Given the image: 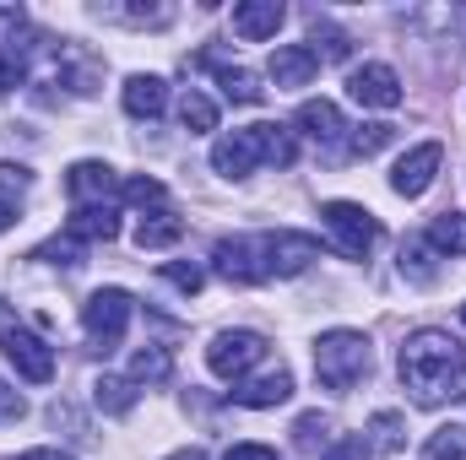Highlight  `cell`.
<instances>
[{
	"mask_svg": "<svg viewBox=\"0 0 466 460\" xmlns=\"http://www.w3.org/2000/svg\"><path fill=\"white\" fill-rule=\"evenodd\" d=\"M401 385L418 406H445L466 395V346L451 331H412L401 342Z\"/></svg>",
	"mask_w": 466,
	"mask_h": 460,
	"instance_id": "1",
	"label": "cell"
},
{
	"mask_svg": "<svg viewBox=\"0 0 466 460\" xmlns=\"http://www.w3.org/2000/svg\"><path fill=\"white\" fill-rule=\"evenodd\" d=\"M369 368H374V352L363 331H326L315 342V374L326 390H352Z\"/></svg>",
	"mask_w": 466,
	"mask_h": 460,
	"instance_id": "2",
	"label": "cell"
},
{
	"mask_svg": "<svg viewBox=\"0 0 466 460\" xmlns=\"http://www.w3.org/2000/svg\"><path fill=\"white\" fill-rule=\"evenodd\" d=\"M130 293L125 287H98L87 304H82V331H87V342L98 346V352H115L125 342V325H130Z\"/></svg>",
	"mask_w": 466,
	"mask_h": 460,
	"instance_id": "3",
	"label": "cell"
},
{
	"mask_svg": "<svg viewBox=\"0 0 466 460\" xmlns=\"http://www.w3.org/2000/svg\"><path fill=\"white\" fill-rule=\"evenodd\" d=\"M320 217H326V228H331L337 249H342L348 260H363V255L374 249V238H380L374 212H369V206H358V201H331Z\"/></svg>",
	"mask_w": 466,
	"mask_h": 460,
	"instance_id": "4",
	"label": "cell"
},
{
	"mask_svg": "<svg viewBox=\"0 0 466 460\" xmlns=\"http://www.w3.org/2000/svg\"><path fill=\"white\" fill-rule=\"evenodd\" d=\"M260 357H266V336L260 331H218L212 346H207V368L218 379H244Z\"/></svg>",
	"mask_w": 466,
	"mask_h": 460,
	"instance_id": "5",
	"label": "cell"
},
{
	"mask_svg": "<svg viewBox=\"0 0 466 460\" xmlns=\"http://www.w3.org/2000/svg\"><path fill=\"white\" fill-rule=\"evenodd\" d=\"M260 260H266V276H299V271H309V260H320V244L309 233L277 228L260 238Z\"/></svg>",
	"mask_w": 466,
	"mask_h": 460,
	"instance_id": "6",
	"label": "cell"
},
{
	"mask_svg": "<svg viewBox=\"0 0 466 460\" xmlns=\"http://www.w3.org/2000/svg\"><path fill=\"white\" fill-rule=\"evenodd\" d=\"M0 346H5L11 368H16L27 385H49V379H55V352H49L44 336H33V331H22V325H5V331H0Z\"/></svg>",
	"mask_w": 466,
	"mask_h": 460,
	"instance_id": "7",
	"label": "cell"
},
{
	"mask_svg": "<svg viewBox=\"0 0 466 460\" xmlns=\"http://www.w3.org/2000/svg\"><path fill=\"white\" fill-rule=\"evenodd\" d=\"M348 98L363 104V109H401V76L390 65L369 60V65H358L348 76Z\"/></svg>",
	"mask_w": 466,
	"mask_h": 460,
	"instance_id": "8",
	"label": "cell"
},
{
	"mask_svg": "<svg viewBox=\"0 0 466 460\" xmlns=\"http://www.w3.org/2000/svg\"><path fill=\"white\" fill-rule=\"evenodd\" d=\"M440 163H445V146H440V141H423V146H412V152H407V157L390 168V190H396V195H407V201H418V195L434 185Z\"/></svg>",
	"mask_w": 466,
	"mask_h": 460,
	"instance_id": "9",
	"label": "cell"
},
{
	"mask_svg": "<svg viewBox=\"0 0 466 460\" xmlns=\"http://www.w3.org/2000/svg\"><path fill=\"white\" fill-rule=\"evenodd\" d=\"M255 163H266V152H260V130H255V125L218 135V146H212V168H218L223 179H244V174H255Z\"/></svg>",
	"mask_w": 466,
	"mask_h": 460,
	"instance_id": "10",
	"label": "cell"
},
{
	"mask_svg": "<svg viewBox=\"0 0 466 460\" xmlns=\"http://www.w3.org/2000/svg\"><path fill=\"white\" fill-rule=\"evenodd\" d=\"M212 265L238 282V287H255V282H266V260H260V244H249V238H218V249H212Z\"/></svg>",
	"mask_w": 466,
	"mask_h": 460,
	"instance_id": "11",
	"label": "cell"
},
{
	"mask_svg": "<svg viewBox=\"0 0 466 460\" xmlns=\"http://www.w3.org/2000/svg\"><path fill=\"white\" fill-rule=\"evenodd\" d=\"M119 190L115 168L109 163H71V174H66V195L76 201V206H109V195Z\"/></svg>",
	"mask_w": 466,
	"mask_h": 460,
	"instance_id": "12",
	"label": "cell"
},
{
	"mask_svg": "<svg viewBox=\"0 0 466 460\" xmlns=\"http://www.w3.org/2000/svg\"><path fill=\"white\" fill-rule=\"evenodd\" d=\"M282 0H238L233 5V33L244 38V44H260V38H277V27H282Z\"/></svg>",
	"mask_w": 466,
	"mask_h": 460,
	"instance_id": "13",
	"label": "cell"
},
{
	"mask_svg": "<svg viewBox=\"0 0 466 460\" xmlns=\"http://www.w3.org/2000/svg\"><path fill=\"white\" fill-rule=\"evenodd\" d=\"M320 76V49H309V44H282L277 55H271V82L277 87H309Z\"/></svg>",
	"mask_w": 466,
	"mask_h": 460,
	"instance_id": "14",
	"label": "cell"
},
{
	"mask_svg": "<svg viewBox=\"0 0 466 460\" xmlns=\"http://www.w3.org/2000/svg\"><path fill=\"white\" fill-rule=\"evenodd\" d=\"M288 395H293V374H288V368H266V374H255V379H238V390H233V401L249 406V412L282 406Z\"/></svg>",
	"mask_w": 466,
	"mask_h": 460,
	"instance_id": "15",
	"label": "cell"
},
{
	"mask_svg": "<svg viewBox=\"0 0 466 460\" xmlns=\"http://www.w3.org/2000/svg\"><path fill=\"white\" fill-rule=\"evenodd\" d=\"M66 238H76V244H109V238H119L115 201L109 206H76L71 223H66Z\"/></svg>",
	"mask_w": 466,
	"mask_h": 460,
	"instance_id": "16",
	"label": "cell"
},
{
	"mask_svg": "<svg viewBox=\"0 0 466 460\" xmlns=\"http://www.w3.org/2000/svg\"><path fill=\"white\" fill-rule=\"evenodd\" d=\"M163 109H168L163 76H130V82H125V115L130 119H157Z\"/></svg>",
	"mask_w": 466,
	"mask_h": 460,
	"instance_id": "17",
	"label": "cell"
},
{
	"mask_svg": "<svg viewBox=\"0 0 466 460\" xmlns=\"http://www.w3.org/2000/svg\"><path fill=\"white\" fill-rule=\"evenodd\" d=\"M299 130L309 141H337L342 135V109L326 104V98H309V104H299Z\"/></svg>",
	"mask_w": 466,
	"mask_h": 460,
	"instance_id": "18",
	"label": "cell"
},
{
	"mask_svg": "<svg viewBox=\"0 0 466 460\" xmlns=\"http://www.w3.org/2000/svg\"><path fill=\"white\" fill-rule=\"evenodd\" d=\"M185 238V223L174 217V212H147L141 217V228H136V249H168V244H179Z\"/></svg>",
	"mask_w": 466,
	"mask_h": 460,
	"instance_id": "19",
	"label": "cell"
},
{
	"mask_svg": "<svg viewBox=\"0 0 466 460\" xmlns=\"http://www.w3.org/2000/svg\"><path fill=\"white\" fill-rule=\"evenodd\" d=\"M423 244H429L434 255H451V260H456L466 249V217L461 212H440V217L429 223V233H423Z\"/></svg>",
	"mask_w": 466,
	"mask_h": 460,
	"instance_id": "20",
	"label": "cell"
},
{
	"mask_svg": "<svg viewBox=\"0 0 466 460\" xmlns=\"http://www.w3.org/2000/svg\"><path fill=\"white\" fill-rule=\"evenodd\" d=\"M93 401H98V412H109V417H125V412L136 406V379L98 374V379H93Z\"/></svg>",
	"mask_w": 466,
	"mask_h": 460,
	"instance_id": "21",
	"label": "cell"
},
{
	"mask_svg": "<svg viewBox=\"0 0 466 460\" xmlns=\"http://www.w3.org/2000/svg\"><path fill=\"white\" fill-rule=\"evenodd\" d=\"M218 71V87H223V98L228 104H260V76L255 71H244V65H212Z\"/></svg>",
	"mask_w": 466,
	"mask_h": 460,
	"instance_id": "22",
	"label": "cell"
},
{
	"mask_svg": "<svg viewBox=\"0 0 466 460\" xmlns=\"http://www.w3.org/2000/svg\"><path fill=\"white\" fill-rule=\"evenodd\" d=\"M179 125H185L190 135H207V130H218V104H212L207 93H196V87H190V93L179 98Z\"/></svg>",
	"mask_w": 466,
	"mask_h": 460,
	"instance_id": "23",
	"label": "cell"
},
{
	"mask_svg": "<svg viewBox=\"0 0 466 460\" xmlns=\"http://www.w3.org/2000/svg\"><path fill=\"white\" fill-rule=\"evenodd\" d=\"M168 368H174V363H168L163 346H141V352L130 357V379H136V385H163Z\"/></svg>",
	"mask_w": 466,
	"mask_h": 460,
	"instance_id": "24",
	"label": "cell"
},
{
	"mask_svg": "<svg viewBox=\"0 0 466 460\" xmlns=\"http://www.w3.org/2000/svg\"><path fill=\"white\" fill-rule=\"evenodd\" d=\"M390 141H396V125H385V119H374V125H358V130H352L348 152H352V157H374V152H385Z\"/></svg>",
	"mask_w": 466,
	"mask_h": 460,
	"instance_id": "25",
	"label": "cell"
},
{
	"mask_svg": "<svg viewBox=\"0 0 466 460\" xmlns=\"http://www.w3.org/2000/svg\"><path fill=\"white\" fill-rule=\"evenodd\" d=\"M423 460H466V428H434L429 445H423Z\"/></svg>",
	"mask_w": 466,
	"mask_h": 460,
	"instance_id": "26",
	"label": "cell"
},
{
	"mask_svg": "<svg viewBox=\"0 0 466 460\" xmlns=\"http://www.w3.org/2000/svg\"><path fill=\"white\" fill-rule=\"evenodd\" d=\"M255 130H260V152H266V163L288 168V163H293V152H299V146H293V135H288L282 125H255Z\"/></svg>",
	"mask_w": 466,
	"mask_h": 460,
	"instance_id": "27",
	"label": "cell"
},
{
	"mask_svg": "<svg viewBox=\"0 0 466 460\" xmlns=\"http://www.w3.org/2000/svg\"><path fill=\"white\" fill-rule=\"evenodd\" d=\"M429 255H434V249H429L423 238H418V244H407V249H401V276H412L418 287H429V282H434V265H429Z\"/></svg>",
	"mask_w": 466,
	"mask_h": 460,
	"instance_id": "28",
	"label": "cell"
},
{
	"mask_svg": "<svg viewBox=\"0 0 466 460\" xmlns=\"http://www.w3.org/2000/svg\"><path fill=\"white\" fill-rule=\"evenodd\" d=\"M369 450H401V417L396 412H374V423H369Z\"/></svg>",
	"mask_w": 466,
	"mask_h": 460,
	"instance_id": "29",
	"label": "cell"
},
{
	"mask_svg": "<svg viewBox=\"0 0 466 460\" xmlns=\"http://www.w3.org/2000/svg\"><path fill=\"white\" fill-rule=\"evenodd\" d=\"M163 282H174L179 293H201L207 271H201V265H185V260H168V265H163Z\"/></svg>",
	"mask_w": 466,
	"mask_h": 460,
	"instance_id": "30",
	"label": "cell"
},
{
	"mask_svg": "<svg viewBox=\"0 0 466 460\" xmlns=\"http://www.w3.org/2000/svg\"><path fill=\"white\" fill-rule=\"evenodd\" d=\"M22 76H27L22 55H16V49H0V98H5L11 87H22Z\"/></svg>",
	"mask_w": 466,
	"mask_h": 460,
	"instance_id": "31",
	"label": "cell"
},
{
	"mask_svg": "<svg viewBox=\"0 0 466 460\" xmlns=\"http://www.w3.org/2000/svg\"><path fill=\"white\" fill-rule=\"evenodd\" d=\"M125 195L136 206H157L163 201V179H125Z\"/></svg>",
	"mask_w": 466,
	"mask_h": 460,
	"instance_id": "32",
	"label": "cell"
},
{
	"mask_svg": "<svg viewBox=\"0 0 466 460\" xmlns=\"http://www.w3.org/2000/svg\"><path fill=\"white\" fill-rule=\"evenodd\" d=\"M374 450H369V439L363 434H348V439H337L331 450H326V460H369Z\"/></svg>",
	"mask_w": 466,
	"mask_h": 460,
	"instance_id": "33",
	"label": "cell"
},
{
	"mask_svg": "<svg viewBox=\"0 0 466 460\" xmlns=\"http://www.w3.org/2000/svg\"><path fill=\"white\" fill-rule=\"evenodd\" d=\"M326 428H331V423H326L320 412H304V417L293 423V439H299V445H320V434H326Z\"/></svg>",
	"mask_w": 466,
	"mask_h": 460,
	"instance_id": "34",
	"label": "cell"
},
{
	"mask_svg": "<svg viewBox=\"0 0 466 460\" xmlns=\"http://www.w3.org/2000/svg\"><path fill=\"white\" fill-rule=\"evenodd\" d=\"M38 260H55V265H76V238H66V244H60V238H49V244L38 249Z\"/></svg>",
	"mask_w": 466,
	"mask_h": 460,
	"instance_id": "35",
	"label": "cell"
},
{
	"mask_svg": "<svg viewBox=\"0 0 466 460\" xmlns=\"http://www.w3.org/2000/svg\"><path fill=\"white\" fill-rule=\"evenodd\" d=\"M315 38H326V55L331 60H342L352 44H348V33H337V27H326V22H315Z\"/></svg>",
	"mask_w": 466,
	"mask_h": 460,
	"instance_id": "36",
	"label": "cell"
},
{
	"mask_svg": "<svg viewBox=\"0 0 466 460\" xmlns=\"http://www.w3.org/2000/svg\"><path fill=\"white\" fill-rule=\"evenodd\" d=\"M22 412H27V401H22L16 390H5V385H0V423H16Z\"/></svg>",
	"mask_w": 466,
	"mask_h": 460,
	"instance_id": "37",
	"label": "cell"
},
{
	"mask_svg": "<svg viewBox=\"0 0 466 460\" xmlns=\"http://www.w3.org/2000/svg\"><path fill=\"white\" fill-rule=\"evenodd\" d=\"M223 460H277V450L271 445H233Z\"/></svg>",
	"mask_w": 466,
	"mask_h": 460,
	"instance_id": "38",
	"label": "cell"
},
{
	"mask_svg": "<svg viewBox=\"0 0 466 460\" xmlns=\"http://www.w3.org/2000/svg\"><path fill=\"white\" fill-rule=\"evenodd\" d=\"M16 223V195H11V185H0V233Z\"/></svg>",
	"mask_w": 466,
	"mask_h": 460,
	"instance_id": "39",
	"label": "cell"
},
{
	"mask_svg": "<svg viewBox=\"0 0 466 460\" xmlns=\"http://www.w3.org/2000/svg\"><path fill=\"white\" fill-rule=\"evenodd\" d=\"M16 460H66V455H55V450H27V455H16Z\"/></svg>",
	"mask_w": 466,
	"mask_h": 460,
	"instance_id": "40",
	"label": "cell"
},
{
	"mask_svg": "<svg viewBox=\"0 0 466 460\" xmlns=\"http://www.w3.org/2000/svg\"><path fill=\"white\" fill-rule=\"evenodd\" d=\"M168 460H207L201 450H179V455H168Z\"/></svg>",
	"mask_w": 466,
	"mask_h": 460,
	"instance_id": "41",
	"label": "cell"
},
{
	"mask_svg": "<svg viewBox=\"0 0 466 460\" xmlns=\"http://www.w3.org/2000/svg\"><path fill=\"white\" fill-rule=\"evenodd\" d=\"M461 320H466V304H461Z\"/></svg>",
	"mask_w": 466,
	"mask_h": 460,
	"instance_id": "42",
	"label": "cell"
}]
</instances>
